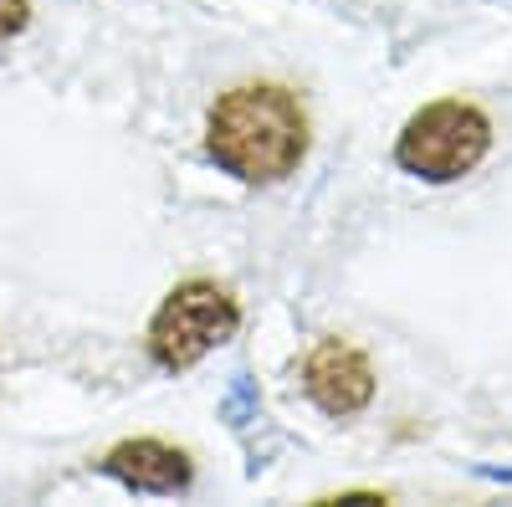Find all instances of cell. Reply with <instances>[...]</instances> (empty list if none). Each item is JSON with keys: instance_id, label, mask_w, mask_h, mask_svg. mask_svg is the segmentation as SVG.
Wrapping results in <instances>:
<instances>
[{"instance_id": "6da1fadb", "label": "cell", "mask_w": 512, "mask_h": 507, "mask_svg": "<svg viewBox=\"0 0 512 507\" xmlns=\"http://www.w3.org/2000/svg\"><path fill=\"white\" fill-rule=\"evenodd\" d=\"M205 144L226 175L246 185H277L308 154V113L287 88L246 82L210 108Z\"/></svg>"}, {"instance_id": "7a4b0ae2", "label": "cell", "mask_w": 512, "mask_h": 507, "mask_svg": "<svg viewBox=\"0 0 512 507\" xmlns=\"http://www.w3.org/2000/svg\"><path fill=\"white\" fill-rule=\"evenodd\" d=\"M487 144H492V123L472 108V103H431L420 108L405 134L395 144V159L400 169L420 180H461L487 159Z\"/></svg>"}, {"instance_id": "3957f363", "label": "cell", "mask_w": 512, "mask_h": 507, "mask_svg": "<svg viewBox=\"0 0 512 507\" xmlns=\"http://www.w3.org/2000/svg\"><path fill=\"white\" fill-rule=\"evenodd\" d=\"M241 308L226 287L216 282H185L159 303L154 323H149V354L164 369H190L195 359H205L216 344L236 333Z\"/></svg>"}, {"instance_id": "277c9868", "label": "cell", "mask_w": 512, "mask_h": 507, "mask_svg": "<svg viewBox=\"0 0 512 507\" xmlns=\"http://www.w3.org/2000/svg\"><path fill=\"white\" fill-rule=\"evenodd\" d=\"M303 385H308V395H313V405L323 415H354L374 395V369H369V359L354 344H344V338H323V344L308 354V364H303Z\"/></svg>"}, {"instance_id": "5b68a950", "label": "cell", "mask_w": 512, "mask_h": 507, "mask_svg": "<svg viewBox=\"0 0 512 507\" xmlns=\"http://www.w3.org/2000/svg\"><path fill=\"white\" fill-rule=\"evenodd\" d=\"M103 472L118 477L123 487H134V492H185L190 477H195L190 456L164 446V441H123V446H113Z\"/></svg>"}, {"instance_id": "8992f818", "label": "cell", "mask_w": 512, "mask_h": 507, "mask_svg": "<svg viewBox=\"0 0 512 507\" xmlns=\"http://www.w3.org/2000/svg\"><path fill=\"white\" fill-rule=\"evenodd\" d=\"M26 16H31V0H0V41L16 36L26 26Z\"/></svg>"}]
</instances>
